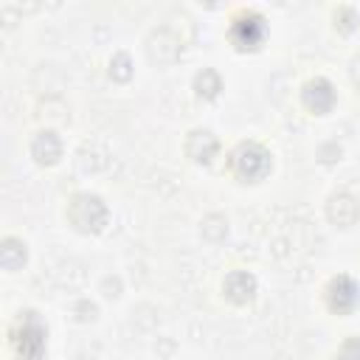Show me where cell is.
I'll list each match as a JSON object with an SVG mask.
<instances>
[{
    "instance_id": "obj_1",
    "label": "cell",
    "mask_w": 360,
    "mask_h": 360,
    "mask_svg": "<svg viewBox=\"0 0 360 360\" xmlns=\"http://www.w3.org/2000/svg\"><path fill=\"white\" fill-rule=\"evenodd\" d=\"M11 360H48V323L37 309H20L8 323Z\"/></svg>"
},
{
    "instance_id": "obj_2",
    "label": "cell",
    "mask_w": 360,
    "mask_h": 360,
    "mask_svg": "<svg viewBox=\"0 0 360 360\" xmlns=\"http://www.w3.org/2000/svg\"><path fill=\"white\" fill-rule=\"evenodd\" d=\"M65 222L76 233L96 236V233H101L107 228L110 208H107V202L98 194H93V191H76V194H70V200L65 205Z\"/></svg>"
},
{
    "instance_id": "obj_3",
    "label": "cell",
    "mask_w": 360,
    "mask_h": 360,
    "mask_svg": "<svg viewBox=\"0 0 360 360\" xmlns=\"http://www.w3.org/2000/svg\"><path fill=\"white\" fill-rule=\"evenodd\" d=\"M270 169H273V155L259 141H239L228 152V172L239 183H259L270 174Z\"/></svg>"
},
{
    "instance_id": "obj_4",
    "label": "cell",
    "mask_w": 360,
    "mask_h": 360,
    "mask_svg": "<svg viewBox=\"0 0 360 360\" xmlns=\"http://www.w3.org/2000/svg\"><path fill=\"white\" fill-rule=\"evenodd\" d=\"M225 37H228V42H231L233 51H239V53H256V51H262L264 39H267V20L256 8H239L228 20Z\"/></svg>"
},
{
    "instance_id": "obj_5",
    "label": "cell",
    "mask_w": 360,
    "mask_h": 360,
    "mask_svg": "<svg viewBox=\"0 0 360 360\" xmlns=\"http://www.w3.org/2000/svg\"><path fill=\"white\" fill-rule=\"evenodd\" d=\"M360 304V287L349 273H338L323 287V307L332 315H352Z\"/></svg>"
},
{
    "instance_id": "obj_6",
    "label": "cell",
    "mask_w": 360,
    "mask_h": 360,
    "mask_svg": "<svg viewBox=\"0 0 360 360\" xmlns=\"http://www.w3.org/2000/svg\"><path fill=\"white\" fill-rule=\"evenodd\" d=\"M338 101V93H335V84L326 79V76H312L301 84V104L304 110H309L312 115H326L332 112Z\"/></svg>"
},
{
    "instance_id": "obj_7",
    "label": "cell",
    "mask_w": 360,
    "mask_h": 360,
    "mask_svg": "<svg viewBox=\"0 0 360 360\" xmlns=\"http://www.w3.org/2000/svg\"><path fill=\"white\" fill-rule=\"evenodd\" d=\"M256 290H259V281H256V276H253L250 270H245V267H233V270H228L225 278H222V295H225V301H231L233 307L250 304V301L256 298Z\"/></svg>"
},
{
    "instance_id": "obj_8",
    "label": "cell",
    "mask_w": 360,
    "mask_h": 360,
    "mask_svg": "<svg viewBox=\"0 0 360 360\" xmlns=\"http://www.w3.org/2000/svg\"><path fill=\"white\" fill-rule=\"evenodd\" d=\"M183 149H186V158H188L191 163H197V166H211L214 158L219 155V141H217V135H214L211 129L197 127V129H191V132L186 135Z\"/></svg>"
},
{
    "instance_id": "obj_9",
    "label": "cell",
    "mask_w": 360,
    "mask_h": 360,
    "mask_svg": "<svg viewBox=\"0 0 360 360\" xmlns=\"http://www.w3.org/2000/svg\"><path fill=\"white\" fill-rule=\"evenodd\" d=\"M180 51H183V42L169 28H158L146 39V53H149V59L155 65H174L177 56H180Z\"/></svg>"
},
{
    "instance_id": "obj_10",
    "label": "cell",
    "mask_w": 360,
    "mask_h": 360,
    "mask_svg": "<svg viewBox=\"0 0 360 360\" xmlns=\"http://www.w3.org/2000/svg\"><path fill=\"white\" fill-rule=\"evenodd\" d=\"M360 217V202L354 194L349 191H335L329 194L326 200V219L335 225V228H352Z\"/></svg>"
},
{
    "instance_id": "obj_11",
    "label": "cell",
    "mask_w": 360,
    "mask_h": 360,
    "mask_svg": "<svg viewBox=\"0 0 360 360\" xmlns=\"http://www.w3.org/2000/svg\"><path fill=\"white\" fill-rule=\"evenodd\" d=\"M28 152H31V158H34L39 166H56L59 158H62V138H59L53 129H39V132L31 138Z\"/></svg>"
},
{
    "instance_id": "obj_12",
    "label": "cell",
    "mask_w": 360,
    "mask_h": 360,
    "mask_svg": "<svg viewBox=\"0 0 360 360\" xmlns=\"http://www.w3.org/2000/svg\"><path fill=\"white\" fill-rule=\"evenodd\" d=\"M25 262H28V245L20 236L6 233L0 239V264H3V270L17 273V270L25 267Z\"/></svg>"
},
{
    "instance_id": "obj_13",
    "label": "cell",
    "mask_w": 360,
    "mask_h": 360,
    "mask_svg": "<svg viewBox=\"0 0 360 360\" xmlns=\"http://www.w3.org/2000/svg\"><path fill=\"white\" fill-rule=\"evenodd\" d=\"M194 93H197V98H202V101H214L219 93H222V76L214 70V68H202L197 76H194Z\"/></svg>"
},
{
    "instance_id": "obj_14",
    "label": "cell",
    "mask_w": 360,
    "mask_h": 360,
    "mask_svg": "<svg viewBox=\"0 0 360 360\" xmlns=\"http://www.w3.org/2000/svg\"><path fill=\"white\" fill-rule=\"evenodd\" d=\"M110 76L115 82H129L132 79V59H129V53H124V51L112 53V59H110Z\"/></svg>"
},
{
    "instance_id": "obj_15",
    "label": "cell",
    "mask_w": 360,
    "mask_h": 360,
    "mask_svg": "<svg viewBox=\"0 0 360 360\" xmlns=\"http://www.w3.org/2000/svg\"><path fill=\"white\" fill-rule=\"evenodd\" d=\"M228 233V219L222 214H208L202 219V236L211 239V242H219L222 236Z\"/></svg>"
},
{
    "instance_id": "obj_16",
    "label": "cell",
    "mask_w": 360,
    "mask_h": 360,
    "mask_svg": "<svg viewBox=\"0 0 360 360\" xmlns=\"http://www.w3.org/2000/svg\"><path fill=\"white\" fill-rule=\"evenodd\" d=\"M332 17H335V31L340 34H352L357 28V11L352 6H338Z\"/></svg>"
},
{
    "instance_id": "obj_17",
    "label": "cell",
    "mask_w": 360,
    "mask_h": 360,
    "mask_svg": "<svg viewBox=\"0 0 360 360\" xmlns=\"http://www.w3.org/2000/svg\"><path fill=\"white\" fill-rule=\"evenodd\" d=\"M338 360H360V338H343V343L338 346Z\"/></svg>"
},
{
    "instance_id": "obj_18",
    "label": "cell",
    "mask_w": 360,
    "mask_h": 360,
    "mask_svg": "<svg viewBox=\"0 0 360 360\" xmlns=\"http://www.w3.org/2000/svg\"><path fill=\"white\" fill-rule=\"evenodd\" d=\"M352 82L360 87V53L354 56V62H352Z\"/></svg>"
}]
</instances>
